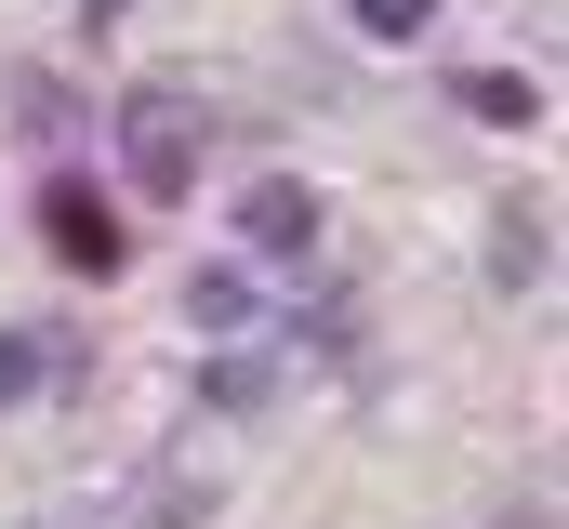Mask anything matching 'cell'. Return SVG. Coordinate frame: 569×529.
I'll use <instances>...</instances> for the list:
<instances>
[{
    "label": "cell",
    "mask_w": 569,
    "mask_h": 529,
    "mask_svg": "<svg viewBox=\"0 0 569 529\" xmlns=\"http://www.w3.org/2000/svg\"><path fill=\"white\" fill-rule=\"evenodd\" d=\"M120 146H133L120 172H133L146 199H186V186H199V107H186V93H133V107H120Z\"/></svg>",
    "instance_id": "cell-1"
},
{
    "label": "cell",
    "mask_w": 569,
    "mask_h": 529,
    "mask_svg": "<svg viewBox=\"0 0 569 529\" xmlns=\"http://www.w3.org/2000/svg\"><path fill=\"white\" fill-rule=\"evenodd\" d=\"M239 239H252V252H279V264H305V252H318V199H305L291 172H266V186L239 199Z\"/></svg>",
    "instance_id": "cell-2"
},
{
    "label": "cell",
    "mask_w": 569,
    "mask_h": 529,
    "mask_svg": "<svg viewBox=\"0 0 569 529\" xmlns=\"http://www.w3.org/2000/svg\"><path fill=\"white\" fill-rule=\"evenodd\" d=\"M93 13H120V0H93Z\"/></svg>",
    "instance_id": "cell-10"
},
{
    "label": "cell",
    "mask_w": 569,
    "mask_h": 529,
    "mask_svg": "<svg viewBox=\"0 0 569 529\" xmlns=\"http://www.w3.org/2000/svg\"><path fill=\"white\" fill-rule=\"evenodd\" d=\"M53 239H67L80 264H107V252H120V239H107V212H93L80 186H53Z\"/></svg>",
    "instance_id": "cell-7"
},
{
    "label": "cell",
    "mask_w": 569,
    "mask_h": 529,
    "mask_svg": "<svg viewBox=\"0 0 569 529\" xmlns=\"http://www.w3.org/2000/svg\"><path fill=\"white\" fill-rule=\"evenodd\" d=\"M490 278H503V291H530V278H543V212H530V199H503V212H490Z\"/></svg>",
    "instance_id": "cell-5"
},
{
    "label": "cell",
    "mask_w": 569,
    "mask_h": 529,
    "mask_svg": "<svg viewBox=\"0 0 569 529\" xmlns=\"http://www.w3.org/2000/svg\"><path fill=\"white\" fill-rule=\"evenodd\" d=\"M67 371H80V345H67V331H53V345L0 331V410H13V397H40V385H67Z\"/></svg>",
    "instance_id": "cell-4"
},
{
    "label": "cell",
    "mask_w": 569,
    "mask_h": 529,
    "mask_svg": "<svg viewBox=\"0 0 569 529\" xmlns=\"http://www.w3.org/2000/svg\"><path fill=\"white\" fill-rule=\"evenodd\" d=\"M463 107H477V120H503V132H517V120H530V80H503V67H490V80H463Z\"/></svg>",
    "instance_id": "cell-8"
},
{
    "label": "cell",
    "mask_w": 569,
    "mask_h": 529,
    "mask_svg": "<svg viewBox=\"0 0 569 529\" xmlns=\"http://www.w3.org/2000/svg\"><path fill=\"white\" fill-rule=\"evenodd\" d=\"M199 397H212V410H266V397H279V358H266V345H226V358H199Z\"/></svg>",
    "instance_id": "cell-3"
},
{
    "label": "cell",
    "mask_w": 569,
    "mask_h": 529,
    "mask_svg": "<svg viewBox=\"0 0 569 529\" xmlns=\"http://www.w3.org/2000/svg\"><path fill=\"white\" fill-rule=\"evenodd\" d=\"M186 305H199V331H239V318H252V278H239V264H199Z\"/></svg>",
    "instance_id": "cell-6"
},
{
    "label": "cell",
    "mask_w": 569,
    "mask_h": 529,
    "mask_svg": "<svg viewBox=\"0 0 569 529\" xmlns=\"http://www.w3.org/2000/svg\"><path fill=\"white\" fill-rule=\"evenodd\" d=\"M358 27H371V40H425L437 0H358Z\"/></svg>",
    "instance_id": "cell-9"
}]
</instances>
